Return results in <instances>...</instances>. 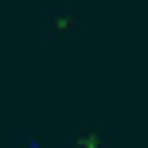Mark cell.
I'll use <instances>...</instances> for the list:
<instances>
[{"label": "cell", "mask_w": 148, "mask_h": 148, "mask_svg": "<svg viewBox=\"0 0 148 148\" xmlns=\"http://www.w3.org/2000/svg\"><path fill=\"white\" fill-rule=\"evenodd\" d=\"M82 12L78 4H51L43 8V39L47 43H78L82 39Z\"/></svg>", "instance_id": "cell-1"}, {"label": "cell", "mask_w": 148, "mask_h": 148, "mask_svg": "<svg viewBox=\"0 0 148 148\" xmlns=\"http://www.w3.org/2000/svg\"><path fill=\"white\" fill-rule=\"evenodd\" d=\"M66 148H117L121 144V129L117 125H101V121H74L62 133Z\"/></svg>", "instance_id": "cell-2"}, {"label": "cell", "mask_w": 148, "mask_h": 148, "mask_svg": "<svg viewBox=\"0 0 148 148\" xmlns=\"http://www.w3.org/2000/svg\"><path fill=\"white\" fill-rule=\"evenodd\" d=\"M8 148H47V136L27 125H16V129H8Z\"/></svg>", "instance_id": "cell-3"}]
</instances>
